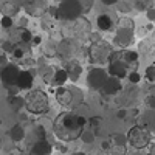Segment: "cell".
I'll return each mask as SVG.
<instances>
[{"label":"cell","instance_id":"obj_12","mask_svg":"<svg viewBox=\"0 0 155 155\" xmlns=\"http://www.w3.org/2000/svg\"><path fill=\"white\" fill-rule=\"evenodd\" d=\"M64 70H65V73H67V78L73 82H76L78 79H79V76L82 73V67L79 65L78 61H68Z\"/></svg>","mask_w":155,"mask_h":155},{"label":"cell","instance_id":"obj_14","mask_svg":"<svg viewBox=\"0 0 155 155\" xmlns=\"http://www.w3.org/2000/svg\"><path fill=\"white\" fill-rule=\"evenodd\" d=\"M141 123H143V129L150 134V132H155V110L149 109L146 112H143V116H141Z\"/></svg>","mask_w":155,"mask_h":155},{"label":"cell","instance_id":"obj_1","mask_svg":"<svg viewBox=\"0 0 155 155\" xmlns=\"http://www.w3.org/2000/svg\"><path fill=\"white\" fill-rule=\"evenodd\" d=\"M85 124V116L74 112H62L54 120L53 130L62 141H73L81 137Z\"/></svg>","mask_w":155,"mask_h":155},{"label":"cell","instance_id":"obj_26","mask_svg":"<svg viewBox=\"0 0 155 155\" xmlns=\"http://www.w3.org/2000/svg\"><path fill=\"white\" fill-rule=\"evenodd\" d=\"M152 0H137V9H149V5H150Z\"/></svg>","mask_w":155,"mask_h":155},{"label":"cell","instance_id":"obj_3","mask_svg":"<svg viewBox=\"0 0 155 155\" xmlns=\"http://www.w3.org/2000/svg\"><path fill=\"white\" fill-rule=\"evenodd\" d=\"M134 30L135 23L130 17H121L118 20V31L115 34V44L123 48L129 47L134 42Z\"/></svg>","mask_w":155,"mask_h":155},{"label":"cell","instance_id":"obj_17","mask_svg":"<svg viewBox=\"0 0 155 155\" xmlns=\"http://www.w3.org/2000/svg\"><path fill=\"white\" fill-rule=\"evenodd\" d=\"M0 12L6 17H12L19 12V6L11 2H3V3H0Z\"/></svg>","mask_w":155,"mask_h":155},{"label":"cell","instance_id":"obj_20","mask_svg":"<svg viewBox=\"0 0 155 155\" xmlns=\"http://www.w3.org/2000/svg\"><path fill=\"white\" fill-rule=\"evenodd\" d=\"M58 53L61 58H68L71 53V45L68 44V41H64L58 45Z\"/></svg>","mask_w":155,"mask_h":155},{"label":"cell","instance_id":"obj_15","mask_svg":"<svg viewBox=\"0 0 155 155\" xmlns=\"http://www.w3.org/2000/svg\"><path fill=\"white\" fill-rule=\"evenodd\" d=\"M51 144L48 143L47 140H39V141H36L34 143V146H33V155H50L51 153Z\"/></svg>","mask_w":155,"mask_h":155},{"label":"cell","instance_id":"obj_33","mask_svg":"<svg viewBox=\"0 0 155 155\" xmlns=\"http://www.w3.org/2000/svg\"><path fill=\"white\" fill-rule=\"evenodd\" d=\"M12 54H14V58H23V50L22 48H17V47H14V50H12Z\"/></svg>","mask_w":155,"mask_h":155},{"label":"cell","instance_id":"obj_40","mask_svg":"<svg viewBox=\"0 0 155 155\" xmlns=\"http://www.w3.org/2000/svg\"><path fill=\"white\" fill-rule=\"evenodd\" d=\"M73 155H84L82 152H76V153H73Z\"/></svg>","mask_w":155,"mask_h":155},{"label":"cell","instance_id":"obj_18","mask_svg":"<svg viewBox=\"0 0 155 155\" xmlns=\"http://www.w3.org/2000/svg\"><path fill=\"white\" fill-rule=\"evenodd\" d=\"M67 81H68V78H67L65 70L61 68V70H58L56 73H53V79H51V84H54V85H58V87H62Z\"/></svg>","mask_w":155,"mask_h":155},{"label":"cell","instance_id":"obj_6","mask_svg":"<svg viewBox=\"0 0 155 155\" xmlns=\"http://www.w3.org/2000/svg\"><path fill=\"white\" fill-rule=\"evenodd\" d=\"M112 47L106 41H95L90 47V59L95 64H102L110 59L112 56Z\"/></svg>","mask_w":155,"mask_h":155},{"label":"cell","instance_id":"obj_24","mask_svg":"<svg viewBox=\"0 0 155 155\" xmlns=\"http://www.w3.org/2000/svg\"><path fill=\"white\" fill-rule=\"evenodd\" d=\"M113 143L116 144V147H124L127 144V138L123 134H116L113 135Z\"/></svg>","mask_w":155,"mask_h":155},{"label":"cell","instance_id":"obj_30","mask_svg":"<svg viewBox=\"0 0 155 155\" xmlns=\"http://www.w3.org/2000/svg\"><path fill=\"white\" fill-rule=\"evenodd\" d=\"M101 116H93L92 120H90V127H93V129H98L99 124H101Z\"/></svg>","mask_w":155,"mask_h":155},{"label":"cell","instance_id":"obj_29","mask_svg":"<svg viewBox=\"0 0 155 155\" xmlns=\"http://www.w3.org/2000/svg\"><path fill=\"white\" fill-rule=\"evenodd\" d=\"M0 23H2L3 28H11V27H12V17L3 16V17H2V22H0Z\"/></svg>","mask_w":155,"mask_h":155},{"label":"cell","instance_id":"obj_10","mask_svg":"<svg viewBox=\"0 0 155 155\" xmlns=\"http://www.w3.org/2000/svg\"><path fill=\"white\" fill-rule=\"evenodd\" d=\"M123 88L121 81L116 79V78H107V81L104 82V85L101 87V93L106 96H113Z\"/></svg>","mask_w":155,"mask_h":155},{"label":"cell","instance_id":"obj_28","mask_svg":"<svg viewBox=\"0 0 155 155\" xmlns=\"http://www.w3.org/2000/svg\"><path fill=\"white\" fill-rule=\"evenodd\" d=\"M20 39H22V42H31L33 36H31V33L28 30H23L22 34H20Z\"/></svg>","mask_w":155,"mask_h":155},{"label":"cell","instance_id":"obj_2","mask_svg":"<svg viewBox=\"0 0 155 155\" xmlns=\"http://www.w3.org/2000/svg\"><path fill=\"white\" fill-rule=\"evenodd\" d=\"M23 101H25V107L31 113H36V115L45 113L50 109V98L42 90H31L23 98Z\"/></svg>","mask_w":155,"mask_h":155},{"label":"cell","instance_id":"obj_4","mask_svg":"<svg viewBox=\"0 0 155 155\" xmlns=\"http://www.w3.org/2000/svg\"><path fill=\"white\" fill-rule=\"evenodd\" d=\"M82 6L79 3V0H62L58 6V14L61 19L65 20H76L78 17H81L82 14Z\"/></svg>","mask_w":155,"mask_h":155},{"label":"cell","instance_id":"obj_8","mask_svg":"<svg viewBox=\"0 0 155 155\" xmlns=\"http://www.w3.org/2000/svg\"><path fill=\"white\" fill-rule=\"evenodd\" d=\"M19 67L17 65H12V64H6V65L0 70V79L6 87H12L16 85L17 81V76H19Z\"/></svg>","mask_w":155,"mask_h":155},{"label":"cell","instance_id":"obj_9","mask_svg":"<svg viewBox=\"0 0 155 155\" xmlns=\"http://www.w3.org/2000/svg\"><path fill=\"white\" fill-rule=\"evenodd\" d=\"M109 74L112 78H116V79H123V78L127 76V64L123 62L121 59H116V61H110V65H109Z\"/></svg>","mask_w":155,"mask_h":155},{"label":"cell","instance_id":"obj_35","mask_svg":"<svg viewBox=\"0 0 155 155\" xmlns=\"http://www.w3.org/2000/svg\"><path fill=\"white\" fill-rule=\"evenodd\" d=\"M116 115H118V118H120V120H124V118H126V110L121 109V110H118V113H116Z\"/></svg>","mask_w":155,"mask_h":155},{"label":"cell","instance_id":"obj_11","mask_svg":"<svg viewBox=\"0 0 155 155\" xmlns=\"http://www.w3.org/2000/svg\"><path fill=\"white\" fill-rule=\"evenodd\" d=\"M73 92L70 88H65V87H58L56 88V101L62 107H70L71 102H73Z\"/></svg>","mask_w":155,"mask_h":155},{"label":"cell","instance_id":"obj_5","mask_svg":"<svg viewBox=\"0 0 155 155\" xmlns=\"http://www.w3.org/2000/svg\"><path fill=\"white\" fill-rule=\"evenodd\" d=\"M126 138L127 143H130V146H134L135 149H143L150 143V134L141 126H134L126 135Z\"/></svg>","mask_w":155,"mask_h":155},{"label":"cell","instance_id":"obj_19","mask_svg":"<svg viewBox=\"0 0 155 155\" xmlns=\"http://www.w3.org/2000/svg\"><path fill=\"white\" fill-rule=\"evenodd\" d=\"M9 137L12 141H22L25 138V130H23V127L20 124H14L11 127V130H9Z\"/></svg>","mask_w":155,"mask_h":155},{"label":"cell","instance_id":"obj_25","mask_svg":"<svg viewBox=\"0 0 155 155\" xmlns=\"http://www.w3.org/2000/svg\"><path fill=\"white\" fill-rule=\"evenodd\" d=\"M144 76L147 78V81H150V82H155V65H149V67L146 68V73H144Z\"/></svg>","mask_w":155,"mask_h":155},{"label":"cell","instance_id":"obj_34","mask_svg":"<svg viewBox=\"0 0 155 155\" xmlns=\"http://www.w3.org/2000/svg\"><path fill=\"white\" fill-rule=\"evenodd\" d=\"M147 19L155 22V8H149L147 9Z\"/></svg>","mask_w":155,"mask_h":155},{"label":"cell","instance_id":"obj_13","mask_svg":"<svg viewBox=\"0 0 155 155\" xmlns=\"http://www.w3.org/2000/svg\"><path fill=\"white\" fill-rule=\"evenodd\" d=\"M33 73L31 71H19V76H17V81H16V85L22 90H28L33 87Z\"/></svg>","mask_w":155,"mask_h":155},{"label":"cell","instance_id":"obj_27","mask_svg":"<svg viewBox=\"0 0 155 155\" xmlns=\"http://www.w3.org/2000/svg\"><path fill=\"white\" fill-rule=\"evenodd\" d=\"M127 78H129V81H130L132 84H137V82H140V79H141L140 73H137V71H132V73H129V74H127Z\"/></svg>","mask_w":155,"mask_h":155},{"label":"cell","instance_id":"obj_7","mask_svg":"<svg viewBox=\"0 0 155 155\" xmlns=\"http://www.w3.org/2000/svg\"><path fill=\"white\" fill-rule=\"evenodd\" d=\"M107 71L102 70V68H92L88 71L87 76V84L90 88H95V90H101V87L104 85V82L107 81Z\"/></svg>","mask_w":155,"mask_h":155},{"label":"cell","instance_id":"obj_37","mask_svg":"<svg viewBox=\"0 0 155 155\" xmlns=\"http://www.w3.org/2000/svg\"><path fill=\"white\" fill-rule=\"evenodd\" d=\"M6 65V58H0V70Z\"/></svg>","mask_w":155,"mask_h":155},{"label":"cell","instance_id":"obj_41","mask_svg":"<svg viewBox=\"0 0 155 155\" xmlns=\"http://www.w3.org/2000/svg\"><path fill=\"white\" fill-rule=\"evenodd\" d=\"M58 2H62V0H58Z\"/></svg>","mask_w":155,"mask_h":155},{"label":"cell","instance_id":"obj_36","mask_svg":"<svg viewBox=\"0 0 155 155\" xmlns=\"http://www.w3.org/2000/svg\"><path fill=\"white\" fill-rule=\"evenodd\" d=\"M104 5H115V3H118V0H101Z\"/></svg>","mask_w":155,"mask_h":155},{"label":"cell","instance_id":"obj_21","mask_svg":"<svg viewBox=\"0 0 155 155\" xmlns=\"http://www.w3.org/2000/svg\"><path fill=\"white\" fill-rule=\"evenodd\" d=\"M9 106L17 112V110H20V109L25 106V101H23V98H20V96H11V98H9Z\"/></svg>","mask_w":155,"mask_h":155},{"label":"cell","instance_id":"obj_38","mask_svg":"<svg viewBox=\"0 0 155 155\" xmlns=\"http://www.w3.org/2000/svg\"><path fill=\"white\" fill-rule=\"evenodd\" d=\"M33 42H34V44H41V37H34Z\"/></svg>","mask_w":155,"mask_h":155},{"label":"cell","instance_id":"obj_31","mask_svg":"<svg viewBox=\"0 0 155 155\" xmlns=\"http://www.w3.org/2000/svg\"><path fill=\"white\" fill-rule=\"evenodd\" d=\"M146 102H147V106H149V109H152V110H155V95H150L147 99H146Z\"/></svg>","mask_w":155,"mask_h":155},{"label":"cell","instance_id":"obj_22","mask_svg":"<svg viewBox=\"0 0 155 155\" xmlns=\"http://www.w3.org/2000/svg\"><path fill=\"white\" fill-rule=\"evenodd\" d=\"M121 56H123V62H126V64L135 62L138 59V53H135V51H123Z\"/></svg>","mask_w":155,"mask_h":155},{"label":"cell","instance_id":"obj_39","mask_svg":"<svg viewBox=\"0 0 155 155\" xmlns=\"http://www.w3.org/2000/svg\"><path fill=\"white\" fill-rule=\"evenodd\" d=\"M102 147H104V149L109 147V143H107V141H104V143H102Z\"/></svg>","mask_w":155,"mask_h":155},{"label":"cell","instance_id":"obj_16","mask_svg":"<svg viewBox=\"0 0 155 155\" xmlns=\"http://www.w3.org/2000/svg\"><path fill=\"white\" fill-rule=\"evenodd\" d=\"M96 25L101 31H110L112 27H113V20L110 19L109 14H101L98 19H96Z\"/></svg>","mask_w":155,"mask_h":155},{"label":"cell","instance_id":"obj_32","mask_svg":"<svg viewBox=\"0 0 155 155\" xmlns=\"http://www.w3.org/2000/svg\"><path fill=\"white\" fill-rule=\"evenodd\" d=\"M2 48H3V51H6V53H11V51L14 50V45H12L11 42H5L2 45Z\"/></svg>","mask_w":155,"mask_h":155},{"label":"cell","instance_id":"obj_23","mask_svg":"<svg viewBox=\"0 0 155 155\" xmlns=\"http://www.w3.org/2000/svg\"><path fill=\"white\" fill-rule=\"evenodd\" d=\"M79 138L82 140V143L90 144V143H93V141H95V132L93 130H82Z\"/></svg>","mask_w":155,"mask_h":155}]
</instances>
